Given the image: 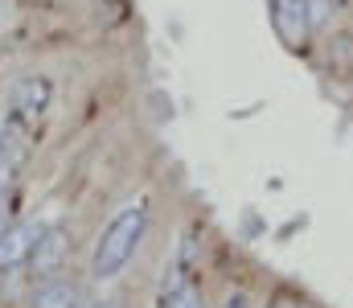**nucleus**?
<instances>
[{
    "label": "nucleus",
    "mask_w": 353,
    "mask_h": 308,
    "mask_svg": "<svg viewBox=\"0 0 353 308\" xmlns=\"http://www.w3.org/2000/svg\"><path fill=\"white\" fill-rule=\"evenodd\" d=\"M144 226H148L144 202L123 205V209L107 222V230L99 234V243H94L90 276H94V280H115V276L128 267V259L136 255V247H140V238H144Z\"/></svg>",
    "instance_id": "f257e3e1"
},
{
    "label": "nucleus",
    "mask_w": 353,
    "mask_h": 308,
    "mask_svg": "<svg viewBox=\"0 0 353 308\" xmlns=\"http://www.w3.org/2000/svg\"><path fill=\"white\" fill-rule=\"evenodd\" d=\"M271 25L288 45H304L312 29V8L308 0H271Z\"/></svg>",
    "instance_id": "f03ea898"
},
{
    "label": "nucleus",
    "mask_w": 353,
    "mask_h": 308,
    "mask_svg": "<svg viewBox=\"0 0 353 308\" xmlns=\"http://www.w3.org/2000/svg\"><path fill=\"white\" fill-rule=\"evenodd\" d=\"M41 230L46 226H37V222H21V226L4 230L0 234V267H17L21 259H29L33 247H37V238H41Z\"/></svg>",
    "instance_id": "7ed1b4c3"
},
{
    "label": "nucleus",
    "mask_w": 353,
    "mask_h": 308,
    "mask_svg": "<svg viewBox=\"0 0 353 308\" xmlns=\"http://www.w3.org/2000/svg\"><path fill=\"white\" fill-rule=\"evenodd\" d=\"M62 255H66V230H58V226H50V230H41V238H37V247H33V271L37 276H54L58 271V263H62Z\"/></svg>",
    "instance_id": "20e7f679"
},
{
    "label": "nucleus",
    "mask_w": 353,
    "mask_h": 308,
    "mask_svg": "<svg viewBox=\"0 0 353 308\" xmlns=\"http://www.w3.org/2000/svg\"><path fill=\"white\" fill-rule=\"evenodd\" d=\"M50 95H54L50 79H25L21 91H17V111H25V115H41L46 103H50Z\"/></svg>",
    "instance_id": "39448f33"
},
{
    "label": "nucleus",
    "mask_w": 353,
    "mask_h": 308,
    "mask_svg": "<svg viewBox=\"0 0 353 308\" xmlns=\"http://www.w3.org/2000/svg\"><path fill=\"white\" fill-rule=\"evenodd\" d=\"M33 308H79V288L54 280V284H46V288L33 296Z\"/></svg>",
    "instance_id": "423d86ee"
},
{
    "label": "nucleus",
    "mask_w": 353,
    "mask_h": 308,
    "mask_svg": "<svg viewBox=\"0 0 353 308\" xmlns=\"http://www.w3.org/2000/svg\"><path fill=\"white\" fill-rule=\"evenodd\" d=\"M161 308H201V292H197V284L185 280V284H176V288H165Z\"/></svg>",
    "instance_id": "0eeeda50"
},
{
    "label": "nucleus",
    "mask_w": 353,
    "mask_h": 308,
    "mask_svg": "<svg viewBox=\"0 0 353 308\" xmlns=\"http://www.w3.org/2000/svg\"><path fill=\"white\" fill-rule=\"evenodd\" d=\"M8 181H12V165H8V161L0 156V198L8 194Z\"/></svg>",
    "instance_id": "6e6552de"
},
{
    "label": "nucleus",
    "mask_w": 353,
    "mask_h": 308,
    "mask_svg": "<svg viewBox=\"0 0 353 308\" xmlns=\"http://www.w3.org/2000/svg\"><path fill=\"white\" fill-rule=\"evenodd\" d=\"M267 308H304V305H300L296 296H288V292H279V296H275V300H271Z\"/></svg>",
    "instance_id": "1a4fd4ad"
},
{
    "label": "nucleus",
    "mask_w": 353,
    "mask_h": 308,
    "mask_svg": "<svg viewBox=\"0 0 353 308\" xmlns=\"http://www.w3.org/2000/svg\"><path fill=\"white\" fill-rule=\"evenodd\" d=\"M222 308H251L247 305V296H243V292H230V296H226V305Z\"/></svg>",
    "instance_id": "9d476101"
},
{
    "label": "nucleus",
    "mask_w": 353,
    "mask_h": 308,
    "mask_svg": "<svg viewBox=\"0 0 353 308\" xmlns=\"http://www.w3.org/2000/svg\"><path fill=\"white\" fill-rule=\"evenodd\" d=\"M0 234H4V198H0Z\"/></svg>",
    "instance_id": "9b49d317"
},
{
    "label": "nucleus",
    "mask_w": 353,
    "mask_h": 308,
    "mask_svg": "<svg viewBox=\"0 0 353 308\" xmlns=\"http://www.w3.org/2000/svg\"><path fill=\"white\" fill-rule=\"evenodd\" d=\"M94 308H123L119 300H107V305H94Z\"/></svg>",
    "instance_id": "f8f14e48"
}]
</instances>
